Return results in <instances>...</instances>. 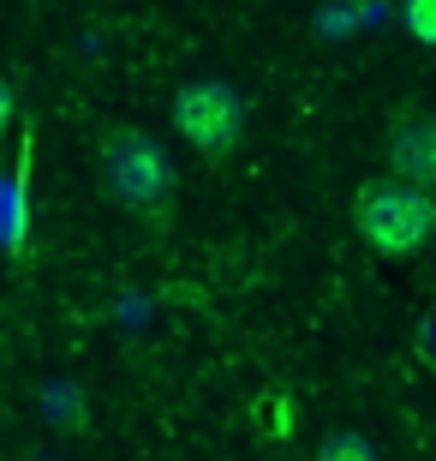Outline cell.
<instances>
[{"label":"cell","instance_id":"7","mask_svg":"<svg viewBox=\"0 0 436 461\" xmlns=\"http://www.w3.org/2000/svg\"><path fill=\"white\" fill-rule=\"evenodd\" d=\"M0 198H6V174H0ZM6 246L24 252V168H18V180H13V228H6Z\"/></svg>","mask_w":436,"mask_h":461},{"label":"cell","instance_id":"1","mask_svg":"<svg viewBox=\"0 0 436 461\" xmlns=\"http://www.w3.org/2000/svg\"><path fill=\"white\" fill-rule=\"evenodd\" d=\"M96 174L102 192L126 216H144V222H162L180 198V168H174L168 144L144 126H108L96 144Z\"/></svg>","mask_w":436,"mask_h":461},{"label":"cell","instance_id":"4","mask_svg":"<svg viewBox=\"0 0 436 461\" xmlns=\"http://www.w3.org/2000/svg\"><path fill=\"white\" fill-rule=\"evenodd\" d=\"M388 168H395V180L436 198V114H395V126H388Z\"/></svg>","mask_w":436,"mask_h":461},{"label":"cell","instance_id":"6","mask_svg":"<svg viewBox=\"0 0 436 461\" xmlns=\"http://www.w3.org/2000/svg\"><path fill=\"white\" fill-rule=\"evenodd\" d=\"M406 31L419 36L424 49H436V0H406Z\"/></svg>","mask_w":436,"mask_h":461},{"label":"cell","instance_id":"5","mask_svg":"<svg viewBox=\"0 0 436 461\" xmlns=\"http://www.w3.org/2000/svg\"><path fill=\"white\" fill-rule=\"evenodd\" d=\"M317 461H383V456H377V444L359 438V431H329L317 444Z\"/></svg>","mask_w":436,"mask_h":461},{"label":"cell","instance_id":"2","mask_svg":"<svg viewBox=\"0 0 436 461\" xmlns=\"http://www.w3.org/2000/svg\"><path fill=\"white\" fill-rule=\"evenodd\" d=\"M352 228L377 258L406 264L436 240V198L395 180V174H377V180H365L352 192Z\"/></svg>","mask_w":436,"mask_h":461},{"label":"cell","instance_id":"3","mask_svg":"<svg viewBox=\"0 0 436 461\" xmlns=\"http://www.w3.org/2000/svg\"><path fill=\"white\" fill-rule=\"evenodd\" d=\"M174 132L198 156L221 162V156H234L239 138H245V96H239L227 78H191V85L174 90Z\"/></svg>","mask_w":436,"mask_h":461},{"label":"cell","instance_id":"8","mask_svg":"<svg viewBox=\"0 0 436 461\" xmlns=\"http://www.w3.org/2000/svg\"><path fill=\"white\" fill-rule=\"evenodd\" d=\"M13 108H18V96H13V85L0 78V138H6V126H13Z\"/></svg>","mask_w":436,"mask_h":461}]
</instances>
